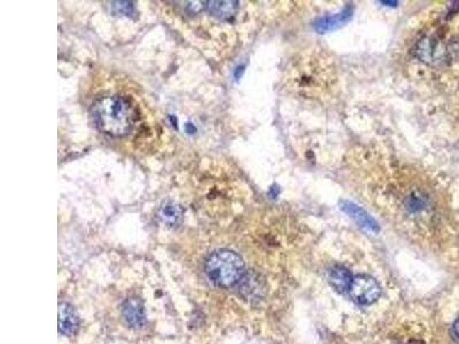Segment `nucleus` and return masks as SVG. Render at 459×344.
I'll return each instance as SVG.
<instances>
[{
    "instance_id": "9d476101",
    "label": "nucleus",
    "mask_w": 459,
    "mask_h": 344,
    "mask_svg": "<svg viewBox=\"0 0 459 344\" xmlns=\"http://www.w3.org/2000/svg\"><path fill=\"white\" fill-rule=\"evenodd\" d=\"M184 211L179 204L174 202H165L160 206L157 217L168 228H177L183 221Z\"/></svg>"
},
{
    "instance_id": "f03ea898",
    "label": "nucleus",
    "mask_w": 459,
    "mask_h": 344,
    "mask_svg": "<svg viewBox=\"0 0 459 344\" xmlns=\"http://www.w3.org/2000/svg\"><path fill=\"white\" fill-rule=\"evenodd\" d=\"M204 272L217 287L230 288L237 286L246 269L245 262L237 253L219 249L209 255L204 264Z\"/></svg>"
},
{
    "instance_id": "0eeeda50",
    "label": "nucleus",
    "mask_w": 459,
    "mask_h": 344,
    "mask_svg": "<svg viewBox=\"0 0 459 344\" xmlns=\"http://www.w3.org/2000/svg\"><path fill=\"white\" fill-rule=\"evenodd\" d=\"M122 316L131 328L141 329L146 323L144 304L138 297H130L122 306Z\"/></svg>"
},
{
    "instance_id": "9b49d317",
    "label": "nucleus",
    "mask_w": 459,
    "mask_h": 344,
    "mask_svg": "<svg viewBox=\"0 0 459 344\" xmlns=\"http://www.w3.org/2000/svg\"><path fill=\"white\" fill-rule=\"evenodd\" d=\"M206 9L215 18L228 21V20L233 18L237 14L238 9H239V1H233V0L207 1Z\"/></svg>"
},
{
    "instance_id": "423d86ee",
    "label": "nucleus",
    "mask_w": 459,
    "mask_h": 344,
    "mask_svg": "<svg viewBox=\"0 0 459 344\" xmlns=\"http://www.w3.org/2000/svg\"><path fill=\"white\" fill-rule=\"evenodd\" d=\"M237 286L239 288L240 296L249 302L260 301L262 297L265 296V282L255 272L245 273L240 282H238Z\"/></svg>"
},
{
    "instance_id": "1a4fd4ad",
    "label": "nucleus",
    "mask_w": 459,
    "mask_h": 344,
    "mask_svg": "<svg viewBox=\"0 0 459 344\" xmlns=\"http://www.w3.org/2000/svg\"><path fill=\"white\" fill-rule=\"evenodd\" d=\"M353 279L350 271L343 265H336L328 272V282L339 293L349 292Z\"/></svg>"
},
{
    "instance_id": "2eb2a0df",
    "label": "nucleus",
    "mask_w": 459,
    "mask_h": 344,
    "mask_svg": "<svg viewBox=\"0 0 459 344\" xmlns=\"http://www.w3.org/2000/svg\"><path fill=\"white\" fill-rule=\"evenodd\" d=\"M170 120H172V126H175V128H177V118L174 116H170Z\"/></svg>"
},
{
    "instance_id": "6e6552de",
    "label": "nucleus",
    "mask_w": 459,
    "mask_h": 344,
    "mask_svg": "<svg viewBox=\"0 0 459 344\" xmlns=\"http://www.w3.org/2000/svg\"><path fill=\"white\" fill-rule=\"evenodd\" d=\"M351 16H353V9L350 6L345 7V9L338 14L319 18L315 22V29L319 33L336 30L338 28L343 27V24L347 23Z\"/></svg>"
},
{
    "instance_id": "7ed1b4c3",
    "label": "nucleus",
    "mask_w": 459,
    "mask_h": 344,
    "mask_svg": "<svg viewBox=\"0 0 459 344\" xmlns=\"http://www.w3.org/2000/svg\"><path fill=\"white\" fill-rule=\"evenodd\" d=\"M349 293L351 299L360 306H370L378 301L382 295V288L372 277L360 274L353 279Z\"/></svg>"
},
{
    "instance_id": "f8f14e48",
    "label": "nucleus",
    "mask_w": 459,
    "mask_h": 344,
    "mask_svg": "<svg viewBox=\"0 0 459 344\" xmlns=\"http://www.w3.org/2000/svg\"><path fill=\"white\" fill-rule=\"evenodd\" d=\"M111 7L120 16H131L135 13V6L131 1H114L111 3Z\"/></svg>"
},
{
    "instance_id": "f257e3e1",
    "label": "nucleus",
    "mask_w": 459,
    "mask_h": 344,
    "mask_svg": "<svg viewBox=\"0 0 459 344\" xmlns=\"http://www.w3.org/2000/svg\"><path fill=\"white\" fill-rule=\"evenodd\" d=\"M91 116L99 131L111 137H123L135 126L137 113L133 104L121 96H104L91 108Z\"/></svg>"
},
{
    "instance_id": "20e7f679",
    "label": "nucleus",
    "mask_w": 459,
    "mask_h": 344,
    "mask_svg": "<svg viewBox=\"0 0 459 344\" xmlns=\"http://www.w3.org/2000/svg\"><path fill=\"white\" fill-rule=\"evenodd\" d=\"M340 209L343 210V213L354 219L355 222L358 223L362 230L365 231L369 234H377L380 232V226L378 223L373 218L372 216L370 215L366 210L360 208L358 204L351 202L348 200H343L340 202Z\"/></svg>"
},
{
    "instance_id": "39448f33",
    "label": "nucleus",
    "mask_w": 459,
    "mask_h": 344,
    "mask_svg": "<svg viewBox=\"0 0 459 344\" xmlns=\"http://www.w3.org/2000/svg\"><path fill=\"white\" fill-rule=\"evenodd\" d=\"M81 326V321L76 309L67 302L59 304V323L57 328L61 335L72 338L76 335Z\"/></svg>"
},
{
    "instance_id": "ddd939ff",
    "label": "nucleus",
    "mask_w": 459,
    "mask_h": 344,
    "mask_svg": "<svg viewBox=\"0 0 459 344\" xmlns=\"http://www.w3.org/2000/svg\"><path fill=\"white\" fill-rule=\"evenodd\" d=\"M185 130H187L189 135H193L194 132H197V128L193 126L192 123H187V126H185Z\"/></svg>"
},
{
    "instance_id": "4468645a",
    "label": "nucleus",
    "mask_w": 459,
    "mask_h": 344,
    "mask_svg": "<svg viewBox=\"0 0 459 344\" xmlns=\"http://www.w3.org/2000/svg\"><path fill=\"white\" fill-rule=\"evenodd\" d=\"M453 329H455V333H456L457 336L459 338V318L457 319L456 323H455V326H453Z\"/></svg>"
}]
</instances>
